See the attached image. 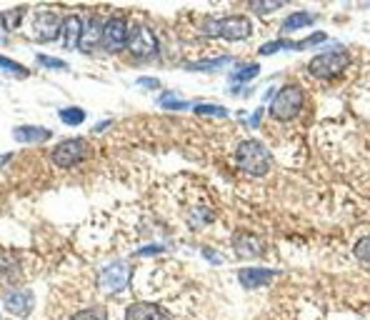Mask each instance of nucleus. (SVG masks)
Returning <instances> with one entry per match:
<instances>
[{
  "instance_id": "f257e3e1",
  "label": "nucleus",
  "mask_w": 370,
  "mask_h": 320,
  "mask_svg": "<svg viewBox=\"0 0 370 320\" xmlns=\"http://www.w3.org/2000/svg\"><path fill=\"white\" fill-rule=\"evenodd\" d=\"M63 18L66 15H60V8H51V5L36 8L33 10V21H28V36L36 43L58 40L60 30H63Z\"/></svg>"
},
{
  "instance_id": "f03ea898",
  "label": "nucleus",
  "mask_w": 370,
  "mask_h": 320,
  "mask_svg": "<svg viewBox=\"0 0 370 320\" xmlns=\"http://www.w3.org/2000/svg\"><path fill=\"white\" fill-rule=\"evenodd\" d=\"M235 163L243 173L261 178L270 170V150L263 146L261 140H243L235 148Z\"/></svg>"
},
{
  "instance_id": "7ed1b4c3",
  "label": "nucleus",
  "mask_w": 370,
  "mask_h": 320,
  "mask_svg": "<svg viewBox=\"0 0 370 320\" xmlns=\"http://www.w3.org/2000/svg\"><path fill=\"white\" fill-rule=\"evenodd\" d=\"M203 33L211 38H223L230 43H240L250 38L253 33V23L243 18V15H230V18H213L203 23Z\"/></svg>"
},
{
  "instance_id": "20e7f679",
  "label": "nucleus",
  "mask_w": 370,
  "mask_h": 320,
  "mask_svg": "<svg viewBox=\"0 0 370 320\" xmlns=\"http://www.w3.org/2000/svg\"><path fill=\"white\" fill-rule=\"evenodd\" d=\"M131 273H133L131 265L125 261L108 263V265L98 273L95 285H98V291H101L105 298H116V295H120V293L131 285Z\"/></svg>"
},
{
  "instance_id": "39448f33",
  "label": "nucleus",
  "mask_w": 370,
  "mask_h": 320,
  "mask_svg": "<svg viewBox=\"0 0 370 320\" xmlns=\"http://www.w3.org/2000/svg\"><path fill=\"white\" fill-rule=\"evenodd\" d=\"M303 103H305V95H303V90H300V88H298V85H283L276 93V98H273L270 116L276 118V120H283V123H288V120H293V118L300 113Z\"/></svg>"
},
{
  "instance_id": "423d86ee",
  "label": "nucleus",
  "mask_w": 370,
  "mask_h": 320,
  "mask_svg": "<svg viewBox=\"0 0 370 320\" xmlns=\"http://www.w3.org/2000/svg\"><path fill=\"white\" fill-rule=\"evenodd\" d=\"M128 38H131V21H125V15H110L105 25H103L101 45L105 53H120L128 48Z\"/></svg>"
},
{
  "instance_id": "0eeeda50",
  "label": "nucleus",
  "mask_w": 370,
  "mask_h": 320,
  "mask_svg": "<svg viewBox=\"0 0 370 320\" xmlns=\"http://www.w3.org/2000/svg\"><path fill=\"white\" fill-rule=\"evenodd\" d=\"M348 63H350V53L345 51V48H333V51L313 58L308 70H310V75H315V78L328 80V78H335L338 73H343V68L348 66Z\"/></svg>"
},
{
  "instance_id": "6e6552de",
  "label": "nucleus",
  "mask_w": 370,
  "mask_h": 320,
  "mask_svg": "<svg viewBox=\"0 0 370 320\" xmlns=\"http://www.w3.org/2000/svg\"><path fill=\"white\" fill-rule=\"evenodd\" d=\"M88 155H90V146H88L85 138H68L53 148L51 160H53V165H58V168H75L80 165Z\"/></svg>"
},
{
  "instance_id": "1a4fd4ad",
  "label": "nucleus",
  "mask_w": 370,
  "mask_h": 320,
  "mask_svg": "<svg viewBox=\"0 0 370 320\" xmlns=\"http://www.w3.org/2000/svg\"><path fill=\"white\" fill-rule=\"evenodd\" d=\"M128 51L135 58H153L158 53V38L148 25L135 23L131 25V38H128Z\"/></svg>"
},
{
  "instance_id": "9d476101",
  "label": "nucleus",
  "mask_w": 370,
  "mask_h": 320,
  "mask_svg": "<svg viewBox=\"0 0 370 320\" xmlns=\"http://www.w3.org/2000/svg\"><path fill=\"white\" fill-rule=\"evenodd\" d=\"M23 283H25L23 261L15 253L0 250V288L15 291V288H23Z\"/></svg>"
},
{
  "instance_id": "9b49d317",
  "label": "nucleus",
  "mask_w": 370,
  "mask_h": 320,
  "mask_svg": "<svg viewBox=\"0 0 370 320\" xmlns=\"http://www.w3.org/2000/svg\"><path fill=\"white\" fill-rule=\"evenodd\" d=\"M123 320H175V315L155 300H135L125 308Z\"/></svg>"
},
{
  "instance_id": "f8f14e48",
  "label": "nucleus",
  "mask_w": 370,
  "mask_h": 320,
  "mask_svg": "<svg viewBox=\"0 0 370 320\" xmlns=\"http://www.w3.org/2000/svg\"><path fill=\"white\" fill-rule=\"evenodd\" d=\"M33 293L25 291V288H15V291H8L5 298H3V308H5L8 313L15 315V318H28L33 313Z\"/></svg>"
},
{
  "instance_id": "ddd939ff",
  "label": "nucleus",
  "mask_w": 370,
  "mask_h": 320,
  "mask_svg": "<svg viewBox=\"0 0 370 320\" xmlns=\"http://www.w3.org/2000/svg\"><path fill=\"white\" fill-rule=\"evenodd\" d=\"M103 25L105 21H101L95 13H90L83 21V36H80V51L83 53H93L95 45H101V38H103Z\"/></svg>"
},
{
  "instance_id": "4468645a",
  "label": "nucleus",
  "mask_w": 370,
  "mask_h": 320,
  "mask_svg": "<svg viewBox=\"0 0 370 320\" xmlns=\"http://www.w3.org/2000/svg\"><path fill=\"white\" fill-rule=\"evenodd\" d=\"M80 36H83V18L78 13H68L63 18V30H60V45L66 51H73L80 45Z\"/></svg>"
},
{
  "instance_id": "2eb2a0df",
  "label": "nucleus",
  "mask_w": 370,
  "mask_h": 320,
  "mask_svg": "<svg viewBox=\"0 0 370 320\" xmlns=\"http://www.w3.org/2000/svg\"><path fill=\"white\" fill-rule=\"evenodd\" d=\"M13 138L18 143L30 146V143H45V140H51L53 133L48 128H40V125H18L13 131Z\"/></svg>"
},
{
  "instance_id": "dca6fc26",
  "label": "nucleus",
  "mask_w": 370,
  "mask_h": 320,
  "mask_svg": "<svg viewBox=\"0 0 370 320\" xmlns=\"http://www.w3.org/2000/svg\"><path fill=\"white\" fill-rule=\"evenodd\" d=\"M278 273L276 270H268V268H243L238 273V280L246 288H261V285H268Z\"/></svg>"
},
{
  "instance_id": "f3484780",
  "label": "nucleus",
  "mask_w": 370,
  "mask_h": 320,
  "mask_svg": "<svg viewBox=\"0 0 370 320\" xmlns=\"http://www.w3.org/2000/svg\"><path fill=\"white\" fill-rule=\"evenodd\" d=\"M258 73H261L258 63H243V66H238L230 73V83H250Z\"/></svg>"
},
{
  "instance_id": "a211bd4d",
  "label": "nucleus",
  "mask_w": 370,
  "mask_h": 320,
  "mask_svg": "<svg viewBox=\"0 0 370 320\" xmlns=\"http://www.w3.org/2000/svg\"><path fill=\"white\" fill-rule=\"evenodd\" d=\"M313 23V15L310 13H291L288 18H285V23H283V33H295V30H300V28H305V25H310Z\"/></svg>"
},
{
  "instance_id": "6ab92c4d",
  "label": "nucleus",
  "mask_w": 370,
  "mask_h": 320,
  "mask_svg": "<svg viewBox=\"0 0 370 320\" xmlns=\"http://www.w3.org/2000/svg\"><path fill=\"white\" fill-rule=\"evenodd\" d=\"M68 320H108V315H105V308L88 306V308H78V310H73V313L68 315Z\"/></svg>"
},
{
  "instance_id": "aec40b11",
  "label": "nucleus",
  "mask_w": 370,
  "mask_h": 320,
  "mask_svg": "<svg viewBox=\"0 0 370 320\" xmlns=\"http://www.w3.org/2000/svg\"><path fill=\"white\" fill-rule=\"evenodd\" d=\"M233 248H235V255H238V258H255V255L261 253V245H258L253 238H235Z\"/></svg>"
},
{
  "instance_id": "412c9836",
  "label": "nucleus",
  "mask_w": 370,
  "mask_h": 320,
  "mask_svg": "<svg viewBox=\"0 0 370 320\" xmlns=\"http://www.w3.org/2000/svg\"><path fill=\"white\" fill-rule=\"evenodd\" d=\"M58 118L66 125H80L83 120H85V110L83 108H63L58 113Z\"/></svg>"
},
{
  "instance_id": "4be33fe9",
  "label": "nucleus",
  "mask_w": 370,
  "mask_h": 320,
  "mask_svg": "<svg viewBox=\"0 0 370 320\" xmlns=\"http://www.w3.org/2000/svg\"><path fill=\"white\" fill-rule=\"evenodd\" d=\"M233 58H213V60H203V63H188V70H218V68H223V66H228Z\"/></svg>"
},
{
  "instance_id": "5701e85b",
  "label": "nucleus",
  "mask_w": 370,
  "mask_h": 320,
  "mask_svg": "<svg viewBox=\"0 0 370 320\" xmlns=\"http://www.w3.org/2000/svg\"><path fill=\"white\" fill-rule=\"evenodd\" d=\"M0 70H5V73L15 75V78H25L30 73L28 68H23L21 63H15V60L5 58V55H0Z\"/></svg>"
},
{
  "instance_id": "b1692460",
  "label": "nucleus",
  "mask_w": 370,
  "mask_h": 320,
  "mask_svg": "<svg viewBox=\"0 0 370 320\" xmlns=\"http://www.w3.org/2000/svg\"><path fill=\"white\" fill-rule=\"evenodd\" d=\"M353 255H356L358 263H363L365 268H370V238L358 240L356 245H353Z\"/></svg>"
},
{
  "instance_id": "393cba45",
  "label": "nucleus",
  "mask_w": 370,
  "mask_h": 320,
  "mask_svg": "<svg viewBox=\"0 0 370 320\" xmlns=\"http://www.w3.org/2000/svg\"><path fill=\"white\" fill-rule=\"evenodd\" d=\"M326 40V33H313V36L303 38L300 43H293V51H305V48H310V45H320Z\"/></svg>"
},
{
  "instance_id": "a878e982",
  "label": "nucleus",
  "mask_w": 370,
  "mask_h": 320,
  "mask_svg": "<svg viewBox=\"0 0 370 320\" xmlns=\"http://www.w3.org/2000/svg\"><path fill=\"white\" fill-rule=\"evenodd\" d=\"M196 116H213V118H225L228 110L220 105H196Z\"/></svg>"
},
{
  "instance_id": "bb28decb",
  "label": "nucleus",
  "mask_w": 370,
  "mask_h": 320,
  "mask_svg": "<svg viewBox=\"0 0 370 320\" xmlns=\"http://www.w3.org/2000/svg\"><path fill=\"white\" fill-rule=\"evenodd\" d=\"M36 60L43 68H53V70H68V63H63L60 58H53V55H38Z\"/></svg>"
},
{
  "instance_id": "cd10ccee",
  "label": "nucleus",
  "mask_w": 370,
  "mask_h": 320,
  "mask_svg": "<svg viewBox=\"0 0 370 320\" xmlns=\"http://www.w3.org/2000/svg\"><path fill=\"white\" fill-rule=\"evenodd\" d=\"M285 48H293L291 40H276V43H265L261 48L263 55H270V53H278V51H285Z\"/></svg>"
},
{
  "instance_id": "c85d7f7f",
  "label": "nucleus",
  "mask_w": 370,
  "mask_h": 320,
  "mask_svg": "<svg viewBox=\"0 0 370 320\" xmlns=\"http://www.w3.org/2000/svg\"><path fill=\"white\" fill-rule=\"evenodd\" d=\"M140 85H143V88H158L160 83L155 78H143V80H140Z\"/></svg>"
},
{
  "instance_id": "c756f323",
  "label": "nucleus",
  "mask_w": 370,
  "mask_h": 320,
  "mask_svg": "<svg viewBox=\"0 0 370 320\" xmlns=\"http://www.w3.org/2000/svg\"><path fill=\"white\" fill-rule=\"evenodd\" d=\"M261 116H263V110H255L253 120H250V125H253V128H255V125H258V123H261Z\"/></svg>"
},
{
  "instance_id": "7c9ffc66",
  "label": "nucleus",
  "mask_w": 370,
  "mask_h": 320,
  "mask_svg": "<svg viewBox=\"0 0 370 320\" xmlns=\"http://www.w3.org/2000/svg\"><path fill=\"white\" fill-rule=\"evenodd\" d=\"M5 160H10V155H0V168L5 165Z\"/></svg>"
},
{
  "instance_id": "2f4dec72",
  "label": "nucleus",
  "mask_w": 370,
  "mask_h": 320,
  "mask_svg": "<svg viewBox=\"0 0 370 320\" xmlns=\"http://www.w3.org/2000/svg\"><path fill=\"white\" fill-rule=\"evenodd\" d=\"M0 43H3V40H0Z\"/></svg>"
},
{
  "instance_id": "473e14b6",
  "label": "nucleus",
  "mask_w": 370,
  "mask_h": 320,
  "mask_svg": "<svg viewBox=\"0 0 370 320\" xmlns=\"http://www.w3.org/2000/svg\"><path fill=\"white\" fill-rule=\"evenodd\" d=\"M0 320H3V318H0Z\"/></svg>"
}]
</instances>
